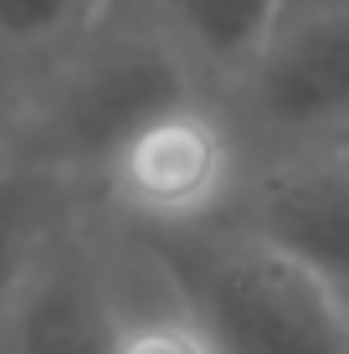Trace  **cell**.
<instances>
[{"mask_svg": "<svg viewBox=\"0 0 349 354\" xmlns=\"http://www.w3.org/2000/svg\"><path fill=\"white\" fill-rule=\"evenodd\" d=\"M206 93L144 0H113L67 52L16 88L10 160L88 190L108 154L180 97Z\"/></svg>", "mask_w": 349, "mask_h": 354, "instance_id": "obj_1", "label": "cell"}, {"mask_svg": "<svg viewBox=\"0 0 349 354\" xmlns=\"http://www.w3.org/2000/svg\"><path fill=\"white\" fill-rule=\"evenodd\" d=\"M134 241L216 354H349V313L247 231L211 226Z\"/></svg>", "mask_w": 349, "mask_h": 354, "instance_id": "obj_2", "label": "cell"}, {"mask_svg": "<svg viewBox=\"0 0 349 354\" xmlns=\"http://www.w3.org/2000/svg\"><path fill=\"white\" fill-rule=\"evenodd\" d=\"M252 149L211 93L180 97L139 124L88 185L103 221L129 236L226 226L247 190Z\"/></svg>", "mask_w": 349, "mask_h": 354, "instance_id": "obj_3", "label": "cell"}, {"mask_svg": "<svg viewBox=\"0 0 349 354\" xmlns=\"http://www.w3.org/2000/svg\"><path fill=\"white\" fill-rule=\"evenodd\" d=\"M252 165L334 149L349 133V0H287L272 36L216 93Z\"/></svg>", "mask_w": 349, "mask_h": 354, "instance_id": "obj_4", "label": "cell"}, {"mask_svg": "<svg viewBox=\"0 0 349 354\" xmlns=\"http://www.w3.org/2000/svg\"><path fill=\"white\" fill-rule=\"evenodd\" d=\"M139 277L134 236L108 226L88 195L6 292L0 354H113Z\"/></svg>", "mask_w": 349, "mask_h": 354, "instance_id": "obj_5", "label": "cell"}, {"mask_svg": "<svg viewBox=\"0 0 349 354\" xmlns=\"http://www.w3.org/2000/svg\"><path fill=\"white\" fill-rule=\"evenodd\" d=\"M226 226L303 267L349 313V149L257 160Z\"/></svg>", "mask_w": 349, "mask_h": 354, "instance_id": "obj_6", "label": "cell"}, {"mask_svg": "<svg viewBox=\"0 0 349 354\" xmlns=\"http://www.w3.org/2000/svg\"><path fill=\"white\" fill-rule=\"evenodd\" d=\"M211 97L232 88L272 36L287 0H144Z\"/></svg>", "mask_w": 349, "mask_h": 354, "instance_id": "obj_7", "label": "cell"}, {"mask_svg": "<svg viewBox=\"0 0 349 354\" xmlns=\"http://www.w3.org/2000/svg\"><path fill=\"white\" fill-rule=\"evenodd\" d=\"M82 201H88V190L52 175V169H36L26 160H0V303L16 288V277L26 272L36 247Z\"/></svg>", "mask_w": 349, "mask_h": 354, "instance_id": "obj_8", "label": "cell"}, {"mask_svg": "<svg viewBox=\"0 0 349 354\" xmlns=\"http://www.w3.org/2000/svg\"><path fill=\"white\" fill-rule=\"evenodd\" d=\"M113 0H0V77L10 93L67 52Z\"/></svg>", "mask_w": 349, "mask_h": 354, "instance_id": "obj_9", "label": "cell"}, {"mask_svg": "<svg viewBox=\"0 0 349 354\" xmlns=\"http://www.w3.org/2000/svg\"><path fill=\"white\" fill-rule=\"evenodd\" d=\"M113 354H216L206 328L170 298V288L160 283V272H154L149 257H144V277H139V292H134V303H129V313H124V328H118Z\"/></svg>", "mask_w": 349, "mask_h": 354, "instance_id": "obj_10", "label": "cell"}, {"mask_svg": "<svg viewBox=\"0 0 349 354\" xmlns=\"http://www.w3.org/2000/svg\"><path fill=\"white\" fill-rule=\"evenodd\" d=\"M10 139H16V97L0 88V160H10Z\"/></svg>", "mask_w": 349, "mask_h": 354, "instance_id": "obj_11", "label": "cell"}, {"mask_svg": "<svg viewBox=\"0 0 349 354\" xmlns=\"http://www.w3.org/2000/svg\"><path fill=\"white\" fill-rule=\"evenodd\" d=\"M0 88H10V82H6V77H0ZM10 97H16V93H10Z\"/></svg>", "mask_w": 349, "mask_h": 354, "instance_id": "obj_12", "label": "cell"}, {"mask_svg": "<svg viewBox=\"0 0 349 354\" xmlns=\"http://www.w3.org/2000/svg\"><path fill=\"white\" fill-rule=\"evenodd\" d=\"M339 149H349V133H344V144H339Z\"/></svg>", "mask_w": 349, "mask_h": 354, "instance_id": "obj_13", "label": "cell"}]
</instances>
